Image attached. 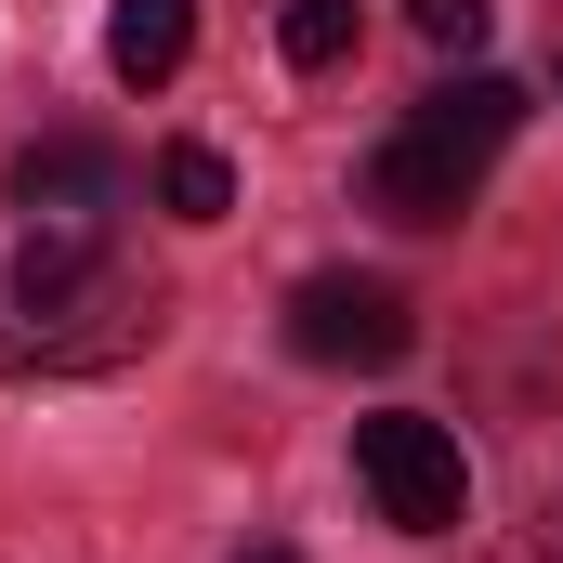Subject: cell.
<instances>
[{"label":"cell","mask_w":563,"mask_h":563,"mask_svg":"<svg viewBox=\"0 0 563 563\" xmlns=\"http://www.w3.org/2000/svg\"><path fill=\"white\" fill-rule=\"evenodd\" d=\"M132 197V170H119V144L92 132H53L13 157V210H26V236H106V210Z\"/></svg>","instance_id":"obj_5"},{"label":"cell","mask_w":563,"mask_h":563,"mask_svg":"<svg viewBox=\"0 0 563 563\" xmlns=\"http://www.w3.org/2000/svg\"><path fill=\"white\" fill-rule=\"evenodd\" d=\"M354 485L380 498L394 538H459V511H472V459H459V432L420 420V407L354 420Z\"/></svg>","instance_id":"obj_3"},{"label":"cell","mask_w":563,"mask_h":563,"mask_svg":"<svg viewBox=\"0 0 563 563\" xmlns=\"http://www.w3.org/2000/svg\"><path fill=\"white\" fill-rule=\"evenodd\" d=\"M157 210H170V223H223V210H236V170H223L210 144H170V157H157Z\"/></svg>","instance_id":"obj_7"},{"label":"cell","mask_w":563,"mask_h":563,"mask_svg":"<svg viewBox=\"0 0 563 563\" xmlns=\"http://www.w3.org/2000/svg\"><path fill=\"white\" fill-rule=\"evenodd\" d=\"M511 132H525V92H511L498 66H459L445 92L407 106V132L367 157V210H380V223H459Z\"/></svg>","instance_id":"obj_2"},{"label":"cell","mask_w":563,"mask_h":563,"mask_svg":"<svg viewBox=\"0 0 563 563\" xmlns=\"http://www.w3.org/2000/svg\"><path fill=\"white\" fill-rule=\"evenodd\" d=\"M184 53H197V0H119L106 13V66L157 92V79H184Z\"/></svg>","instance_id":"obj_6"},{"label":"cell","mask_w":563,"mask_h":563,"mask_svg":"<svg viewBox=\"0 0 563 563\" xmlns=\"http://www.w3.org/2000/svg\"><path fill=\"white\" fill-rule=\"evenodd\" d=\"M276 53L301 66V79L354 66V0H288V13H276Z\"/></svg>","instance_id":"obj_8"},{"label":"cell","mask_w":563,"mask_h":563,"mask_svg":"<svg viewBox=\"0 0 563 563\" xmlns=\"http://www.w3.org/2000/svg\"><path fill=\"white\" fill-rule=\"evenodd\" d=\"M157 341V288H132L106 263V236H26L13 276H0V367H119Z\"/></svg>","instance_id":"obj_1"},{"label":"cell","mask_w":563,"mask_h":563,"mask_svg":"<svg viewBox=\"0 0 563 563\" xmlns=\"http://www.w3.org/2000/svg\"><path fill=\"white\" fill-rule=\"evenodd\" d=\"M236 563H301V551H236Z\"/></svg>","instance_id":"obj_10"},{"label":"cell","mask_w":563,"mask_h":563,"mask_svg":"<svg viewBox=\"0 0 563 563\" xmlns=\"http://www.w3.org/2000/svg\"><path fill=\"white\" fill-rule=\"evenodd\" d=\"M407 341H420V314H407L394 276H301L288 288V354L301 367H394Z\"/></svg>","instance_id":"obj_4"},{"label":"cell","mask_w":563,"mask_h":563,"mask_svg":"<svg viewBox=\"0 0 563 563\" xmlns=\"http://www.w3.org/2000/svg\"><path fill=\"white\" fill-rule=\"evenodd\" d=\"M407 13H420V40H432V53H472L498 0H407Z\"/></svg>","instance_id":"obj_9"}]
</instances>
